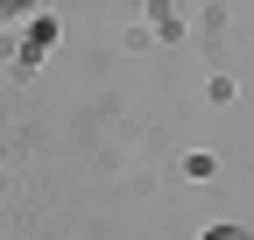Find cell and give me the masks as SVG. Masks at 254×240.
<instances>
[{"label": "cell", "instance_id": "cell-1", "mask_svg": "<svg viewBox=\"0 0 254 240\" xmlns=\"http://www.w3.org/2000/svg\"><path fill=\"white\" fill-rule=\"evenodd\" d=\"M205 240H247V233H233V226H219V233H205Z\"/></svg>", "mask_w": 254, "mask_h": 240}]
</instances>
